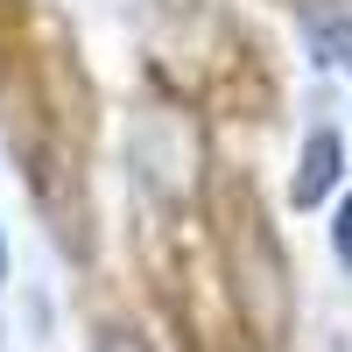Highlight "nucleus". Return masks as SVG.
I'll return each mask as SVG.
<instances>
[{"label":"nucleus","instance_id":"1","mask_svg":"<svg viewBox=\"0 0 352 352\" xmlns=\"http://www.w3.org/2000/svg\"><path fill=\"white\" fill-rule=\"evenodd\" d=\"M232 275H240V310L254 317V331L275 345V338L289 331V268H282L275 240L261 232V219H247V226H240V247H232Z\"/></svg>","mask_w":352,"mask_h":352},{"label":"nucleus","instance_id":"2","mask_svg":"<svg viewBox=\"0 0 352 352\" xmlns=\"http://www.w3.org/2000/svg\"><path fill=\"white\" fill-rule=\"evenodd\" d=\"M338 176H345V141L331 127H317L303 141V155H296V176H289V204L296 212H310V204H324L338 190Z\"/></svg>","mask_w":352,"mask_h":352},{"label":"nucleus","instance_id":"3","mask_svg":"<svg viewBox=\"0 0 352 352\" xmlns=\"http://www.w3.org/2000/svg\"><path fill=\"white\" fill-rule=\"evenodd\" d=\"M310 56L331 71H352V14H324L310 28Z\"/></svg>","mask_w":352,"mask_h":352},{"label":"nucleus","instance_id":"4","mask_svg":"<svg viewBox=\"0 0 352 352\" xmlns=\"http://www.w3.org/2000/svg\"><path fill=\"white\" fill-rule=\"evenodd\" d=\"M331 254H338V268H352V197L338 204V219H331Z\"/></svg>","mask_w":352,"mask_h":352},{"label":"nucleus","instance_id":"5","mask_svg":"<svg viewBox=\"0 0 352 352\" xmlns=\"http://www.w3.org/2000/svg\"><path fill=\"white\" fill-rule=\"evenodd\" d=\"M99 352H141V345H127V338H106V345H99Z\"/></svg>","mask_w":352,"mask_h":352},{"label":"nucleus","instance_id":"6","mask_svg":"<svg viewBox=\"0 0 352 352\" xmlns=\"http://www.w3.org/2000/svg\"><path fill=\"white\" fill-rule=\"evenodd\" d=\"M0 289H8V232H0Z\"/></svg>","mask_w":352,"mask_h":352}]
</instances>
